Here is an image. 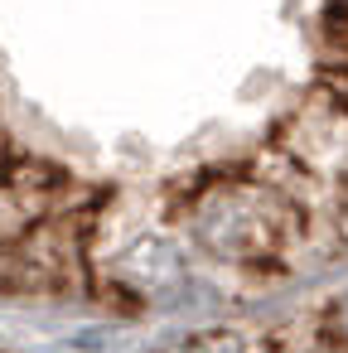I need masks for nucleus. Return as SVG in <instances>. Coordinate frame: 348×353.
Returning a JSON list of instances; mask_svg holds the SVG:
<instances>
[{
  "instance_id": "nucleus-1",
  "label": "nucleus",
  "mask_w": 348,
  "mask_h": 353,
  "mask_svg": "<svg viewBox=\"0 0 348 353\" xmlns=\"http://www.w3.org/2000/svg\"><path fill=\"white\" fill-rule=\"evenodd\" d=\"M290 228V199L266 184H227L194 208V237L227 261H261L280 252Z\"/></svg>"
},
{
  "instance_id": "nucleus-2",
  "label": "nucleus",
  "mask_w": 348,
  "mask_h": 353,
  "mask_svg": "<svg viewBox=\"0 0 348 353\" xmlns=\"http://www.w3.org/2000/svg\"><path fill=\"white\" fill-rule=\"evenodd\" d=\"M179 353H256V348H252V339H242V334H232V329H213V334L189 339Z\"/></svg>"
}]
</instances>
